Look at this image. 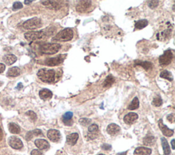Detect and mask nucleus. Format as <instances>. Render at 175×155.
<instances>
[{"label":"nucleus","mask_w":175,"mask_h":155,"mask_svg":"<svg viewBox=\"0 0 175 155\" xmlns=\"http://www.w3.org/2000/svg\"><path fill=\"white\" fill-rule=\"evenodd\" d=\"M160 77L163 78V79H166L167 80H168L169 81H172L173 79H174V77H173L172 73L166 70H165L164 71L161 72Z\"/></svg>","instance_id":"27"},{"label":"nucleus","mask_w":175,"mask_h":155,"mask_svg":"<svg viewBox=\"0 0 175 155\" xmlns=\"http://www.w3.org/2000/svg\"><path fill=\"white\" fill-rule=\"evenodd\" d=\"M139 103L138 98L135 97L133 99V101H131L130 105L128 106V109H129V110H135V109H136L139 107Z\"/></svg>","instance_id":"28"},{"label":"nucleus","mask_w":175,"mask_h":155,"mask_svg":"<svg viewBox=\"0 0 175 155\" xmlns=\"http://www.w3.org/2000/svg\"><path fill=\"white\" fill-rule=\"evenodd\" d=\"M17 57L13 54H7L3 56V62L9 66L12 65V64L15 63L16 61H17Z\"/></svg>","instance_id":"21"},{"label":"nucleus","mask_w":175,"mask_h":155,"mask_svg":"<svg viewBox=\"0 0 175 155\" xmlns=\"http://www.w3.org/2000/svg\"><path fill=\"white\" fill-rule=\"evenodd\" d=\"M159 3L160 1H148V6L149 8H151V9H155L159 6Z\"/></svg>","instance_id":"35"},{"label":"nucleus","mask_w":175,"mask_h":155,"mask_svg":"<svg viewBox=\"0 0 175 155\" xmlns=\"http://www.w3.org/2000/svg\"><path fill=\"white\" fill-rule=\"evenodd\" d=\"M101 148L103 150H111L112 149V146H110V145L109 144H104L102 145Z\"/></svg>","instance_id":"39"},{"label":"nucleus","mask_w":175,"mask_h":155,"mask_svg":"<svg viewBox=\"0 0 175 155\" xmlns=\"http://www.w3.org/2000/svg\"><path fill=\"white\" fill-rule=\"evenodd\" d=\"M161 141H162V144L163 149H164V154L165 155H170V153H171L170 148V146H169V144L168 143V141H167L166 139L164 138V137H162Z\"/></svg>","instance_id":"25"},{"label":"nucleus","mask_w":175,"mask_h":155,"mask_svg":"<svg viewBox=\"0 0 175 155\" xmlns=\"http://www.w3.org/2000/svg\"><path fill=\"white\" fill-rule=\"evenodd\" d=\"M31 155H43V152L39 150H33L31 152Z\"/></svg>","instance_id":"38"},{"label":"nucleus","mask_w":175,"mask_h":155,"mask_svg":"<svg viewBox=\"0 0 175 155\" xmlns=\"http://www.w3.org/2000/svg\"><path fill=\"white\" fill-rule=\"evenodd\" d=\"M73 115L71 111H68L64 113L62 116V122L66 126H72L73 124V120L72 117Z\"/></svg>","instance_id":"15"},{"label":"nucleus","mask_w":175,"mask_h":155,"mask_svg":"<svg viewBox=\"0 0 175 155\" xmlns=\"http://www.w3.org/2000/svg\"><path fill=\"white\" fill-rule=\"evenodd\" d=\"M136 64L137 65L142 66V67L144 68L146 70H148L153 68L152 63H151V62H146V61H145V62H140V61H137Z\"/></svg>","instance_id":"31"},{"label":"nucleus","mask_w":175,"mask_h":155,"mask_svg":"<svg viewBox=\"0 0 175 155\" xmlns=\"http://www.w3.org/2000/svg\"><path fill=\"white\" fill-rule=\"evenodd\" d=\"M9 146L15 150H20L23 148V144L22 141L19 137L16 136H12L8 139Z\"/></svg>","instance_id":"8"},{"label":"nucleus","mask_w":175,"mask_h":155,"mask_svg":"<svg viewBox=\"0 0 175 155\" xmlns=\"http://www.w3.org/2000/svg\"><path fill=\"white\" fill-rule=\"evenodd\" d=\"M20 72L21 71L19 68L15 66V67L9 68V70L7 72V75L10 77H16V76H18L20 74Z\"/></svg>","instance_id":"23"},{"label":"nucleus","mask_w":175,"mask_h":155,"mask_svg":"<svg viewBox=\"0 0 175 155\" xmlns=\"http://www.w3.org/2000/svg\"><path fill=\"white\" fill-rule=\"evenodd\" d=\"M171 144H172V147L173 150H174L175 147H174V139H172V142H171Z\"/></svg>","instance_id":"43"},{"label":"nucleus","mask_w":175,"mask_h":155,"mask_svg":"<svg viewBox=\"0 0 175 155\" xmlns=\"http://www.w3.org/2000/svg\"><path fill=\"white\" fill-rule=\"evenodd\" d=\"M99 155H105V154H99Z\"/></svg>","instance_id":"46"},{"label":"nucleus","mask_w":175,"mask_h":155,"mask_svg":"<svg viewBox=\"0 0 175 155\" xmlns=\"http://www.w3.org/2000/svg\"><path fill=\"white\" fill-rule=\"evenodd\" d=\"M23 26L25 29H35L42 26V21L40 19L34 17L25 21Z\"/></svg>","instance_id":"4"},{"label":"nucleus","mask_w":175,"mask_h":155,"mask_svg":"<svg viewBox=\"0 0 175 155\" xmlns=\"http://www.w3.org/2000/svg\"><path fill=\"white\" fill-rule=\"evenodd\" d=\"M23 87V86L22 83H19L18 85H17V88H16V89H17L18 90H20L22 89Z\"/></svg>","instance_id":"42"},{"label":"nucleus","mask_w":175,"mask_h":155,"mask_svg":"<svg viewBox=\"0 0 175 155\" xmlns=\"http://www.w3.org/2000/svg\"><path fill=\"white\" fill-rule=\"evenodd\" d=\"M148 24L149 22L146 19H142V20H139L135 22V27L137 29H142L144 28L145 27H146Z\"/></svg>","instance_id":"26"},{"label":"nucleus","mask_w":175,"mask_h":155,"mask_svg":"<svg viewBox=\"0 0 175 155\" xmlns=\"http://www.w3.org/2000/svg\"><path fill=\"white\" fill-rule=\"evenodd\" d=\"M3 155H6V154H3Z\"/></svg>","instance_id":"47"},{"label":"nucleus","mask_w":175,"mask_h":155,"mask_svg":"<svg viewBox=\"0 0 175 155\" xmlns=\"http://www.w3.org/2000/svg\"><path fill=\"white\" fill-rule=\"evenodd\" d=\"M47 34L44 30L38 31V32H28L24 34L25 38L28 41H34L39 40L46 36Z\"/></svg>","instance_id":"5"},{"label":"nucleus","mask_w":175,"mask_h":155,"mask_svg":"<svg viewBox=\"0 0 175 155\" xmlns=\"http://www.w3.org/2000/svg\"><path fill=\"white\" fill-rule=\"evenodd\" d=\"M138 118V115L135 113H129L124 117V122L127 124L134 123Z\"/></svg>","instance_id":"16"},{"label":"nucleus","mask_w":175,"mask_h":155,"mask_svg":"<svg viewBox=\"0 0 175 155\" xmlns=\"http://www.w3.org/2000/svg\"><path fill=\"white\" fill-rule=\"evenodd\" d=\"M37 76L43 82L51 83H53L56 79V71L53 69L42 68L37 72Z\"/></svg>","instance_id":"1"},{"label":"nucleus","mask_w":175,"mask_h":155,"mask_svg":"<svg viewBox=\"0 0 175 155\" xmlns=\"http://www.w3.org/2000/svg\"><path fill=\"white\" fill-rule=\"evenodd\" d=\"M47 137L53 142H58L60 141L61 135L59 131L56 129H50L47 132Z\"/></svg>","instance_id":"10"},{"label":"nucleus","mask_w":175,"mask_h":155,"mask_svg":"<svg viewBox=\"0 0 175 155\" xmlns=\"http://www.w3.org/2000/svg\"><path fill=\"white\" fill-rule=\"evenodd\" d=\"M8 129L10 132L13 134H19L21 132V129L19 125L14 122L9 123Z\"/></svg>","instance_id":"24"},{"label":"nucleus","mask_w":175,"mask_h":155,"mask_svg":"<svg viewBox=\"0 0 175 155\" xmlns=\"http://www.w3.org/2000/svg\"><path fill=\"white\" fill-rule=\"evenodd\" d=\"M27 116H29V117H30V119L32 120L33 122L36 121V119H37V115L36 113H35V112H34L33 111H27L26 113H25Z\"/></svg>","instance_id":"34"},{"label":"nucleus","mask_w":175,"mask_h":155,"mask_svg":"<svg viewBox=\"0 0 175 155\" xmlns=\"http://www.w3.org/2000/svg\"><path fill=\"white\" fill-rule=\"evenodd\" d=\"M76 6L77 11L79 13H84L91 6V1H81Z\"/></svg>","instance_id":"12"},{"label":"nucleus","mask_w":175,"mask_h":155,"mask_svg":"<svg viewBox=\"0 0 175 155\" xmlns=\"http://www.w3.org/2000/svg\"><path fill=\"white\" fill-rule=\"evenodd\" d=\"M91 120L90 119H88V118H86V117H84V118H81L79 119V122L80 124H82V126H84V127H86L88 126L89 124H90V122H91Z\"/></svg>","instance_id":"33"},{"label":"nucleus","mask_w":175,"mask_h":155,"mask_svg":"<svg viewBox=\"0 0 175 155\" xmlns=\"http://www.w3.org/2000/svg\"><path fill=\"white\" fill-rule=\"evenodd\" d=\"M65 57H66L65 55H60V56H58L57 57H56V58H47V60H45V63L46 65L49 66H58L61 63H62L64 58H65Z\"/></svg>","instance_id":"7"},{"label":"nucleus","mask_w":175,"mask_h":155,"mask_svg":"<svg viewBox=\"0 0 175 155\" xmlns=\"http://www.w3.org/2000/svg\"><path fill=\"white\" fill-rule=\"evenodd\" d=\"M32 1H31H31H27V0H25V1H24V3H25V4H29V3L32 2Z\"/></svg>","instance_id":"44"},{"label":"nucleus","mask_w":175,"mask_h":155,"mask_svg":"<svg viewBox=\"0 0 175 155\" xmlns=\"http://www.w3.org/2000/svg\"><path fill=\"white\" fill-rule=\"evenodd\" d=\"M4 143V133H3L2 127L1 124V120H0V146Z\"/></svg>","instance_id":"36"},{"label":"nucleus","mask_w":175,"mask_h":155,"mask_svg":"<svg viewBox=\"0 0 175 155\" xmlns=\"http://www.w3.org/2000/svg\"><path fill=\"white\" fill-rule=\"evenodd\" d=\"M38 135H43L42 131L40 129H35L34 131H29L27 133L26 136H25V139L27 141H29L33 138V137L38 136Z\"/></svg>","instance_id":"22"},{"label":"nucleus","mask_w":175,"mask_h":155,"mask_svg":"<svg viewBox=\"0 0 175 155\" xmlns=\"http://www.w3.org/2000/svg\"><path fill=\"white\" fill-rule=\"evenodd\" d=\"M23 8V4L19 1H16V2L14 3V4L13 6V10H17L21 9Z\"/></svg>","instance_id":"37"},{"label":"nucleus","mask_w":175,"mask_h":155,"mask_svg":"<svg viewBox=\"0 0 175 155\" xmlns=\"http://www.w3.org/2000/svg\"><path fill=\"white\" fill-rule=\"evenodd\" d=\"M162 99L160 97H155L152 102V105L155 106V107H160L162 105Z\"/></svg>","instance_id":"32"},{"label":"nucleus","mask_w":175,"mask_h":155,"mask_svg":"<svg viewBox=\"0 0 175 155\" xmlns=\"http://www.w3.org/2000/svg\"><path fill=\"white\" fill-rule=\"evenodd\" d=\"M99 136V127L96 124H91L88 127V137L90 139H96Z\"/></svg>","instance_id":"9"},{"label":"nucleus","mask_w":175,"mask_h":155,"mask_svg":"<svg viewBox=\"0 0 175 155\" xmlns=\"http://www.w3.org/2000/svg\"><path fill=\"white\" fill-rule=\"evenodd\" d=\"M121 131V127L116 124H110L107 127V132L111 135H116L119 134Z\"/></svg>","instance_id":"13"},{"label":"nucleus","mask_w":175,"mask_h":155,"mask_svg":"<svg viewBox=\"0 0 175 155\" xmlns=\"http://www.w3.org/2000/svg\"><path fill=\"white\" fill-rule=\"evenodd\" d=\"M53 94L51 90L48 89H43L39 92V97L41 99L47 100L52 97Z\"/></svg>","instance_id":"20"},{"label":"nucleus","mask_w":175,"mask_h":155,"mask_svg":"<svg viewBox=\"0 0 175 155\" xmlns=\"http://www.w3.org/2000/svg\"><path fill=\"white\" fill-rule=\"evenodd\" d=\"M152 152L151 149L145 147H138L134 151V155H150Z\"/></svg>","instance_id":"18"},{"label":"nucleus","mask_w":175,"mask_h":155,"mask_svg":"<svg viewBox=\"0 0 175 155\" xmlns=\"http://www.w3.org/2000/svg\"><path fill=\"white\" fill-rule=\"evenodd\" d=\"M6 69V66L4 64L0 63V73H2Z\"/></svg>","instance_id":"41"},{"label":"nucleus","mask_w":175,"mask_h":155,"mask_svg":"<svg viewBox=\"0 0 175 155\" xmlns=\"http://www.w3.org/2000/svg\"><path fill=\"white\" fill-rule=\"evenodd\" d=\"M41 3H43V5L46 6L47 7L50 8L51 9H56L58 10L61 8L60 3H58V1H41Z\"/></svg>","instance_id":"19"},{"label":"nucleus","mask_w":175,"mask_h":155,"mask_svg":"<svg viewBox=\"0 0 175 155\" xmlns=\"http://www.w3.org/2000/svg\"><path fill=\"white\" fill-rule=\"evenodd\" d=\"M173 58V54L172 51L168 49L165 51L164 54L160 57L159 58V62L161 66H167L169 64H170V62H172V60Z\"/></svg>","instance_id":"6"},{"label":"nucleus","mask_w":175,"mask_h":155,"mask_svg":"<svg viewBox=\"0 0 175 155\" xmlns=\"http://www.w3.org/2000/svg\"><path fill=\"white\" fill-rule=\"evenodd\" d=\"M61 45L58 43H46L40 47V51L42 54L53 55L56 54L60 49Z\"/></svg>","instance_id":"2"},{"label":"nucleus","mask_w":175,"mask_h":155,"mask_svg":"<svg viewBox=\"0 0 175 155\" xmlns=\"http://www.w3.org/2000/svg\"><path fill=\"white\" fill-rule=\"evenodd\" d=\"M116 155H127V152H121V153H119Z\"/></svg>","instance_id":"45"},{"label":"nucleus","mask_w":175,"mask_h":155,"mask_svg":"<svg viewBox=\"0 0 175 155\" xmlns=\"http://www.w3.org/2000/svg\"><path fill=\"white\" fill-rule=\"evenodd\" d=\"M36 146L40 150H46L50 148V144L47 140L43 139H36L34 142Z\"/></svg>","instance_id":"14"},{"label":"nucleus","mask_w":175,"mask_h":155,"mask_svg":"<svg viewBox=\"0 0 175 155\" xmlns=\"http://www.w3.org/2000/svg\"><path fill=\"white\" fill-rule=\"evenodd\" d=\"M144 145L146 146H153L155 143V137L152 135H147L143 140Z\"/></svg>","instance_id":"30"},{"label":"nucleus","mask_w":175,"mask_h":155,"mask_svg":"<svg viewBox=\"0 0 175 155\" xmlns=\"http://www.w3.org/2000/svg\"><path fill=\"white\" fill-rule=\"evenodd\" d=\"M79 139V135L78 133H74L72 134H70L67 135L66 137V143L70 146H75L77 144Z\"/></svg>","instance_id":"17"},{"label":"nucleus","mask_w":175,"mask_h":155,"mask_svg":"<svg viewBox=\"0 0 175 155\" xmlns=\"http://www.w3.org/2000/svg\"><path fill=\"white\" fill-rule=\"evenodd\" d=\"M158 124H159V127H160V130L162 131V133L165 135V136L171 137V136H172L173 134H174V130L168 128V127L163 123L162 119H160V120H159Z\"/></svg>","instance_id":"11"},{"label":"nucleus","mask_w":175,"mask_h":155,"mask_svg":"<svg viewBox=\"0 0 175 155\" xmlns=\"http://www.w3.org/2000/svg\"><path fill=\"white\" fill-rule=\"evenodd\" d=\"M73 38V32L72 29L65 28L63 30L60 31L56 34V36L53 38V40L56 41H62V42H66L72 40Z\"/></svg>","instance_id":"3"},{"label":"nucleus","mask_w":175,"mask_h":155,"mask_svg":"<svg viewBox=\"0 0 175 155\" xmlns=\"http://www.w3.org/2000/svg\"><path fill=\"white\" fill-rule=\"evenodd\" d=\"M115 81V79L114 77L112 75V74H109V75H108L107 77H106V79L105 81L103 82V87H107V86H110L111 85H112V84L114 83Z\"/></svg>","instance_id":"29"},{"label":"nucleus","mask_w":175,"mask_h":155,"mask_svg":"<svg viewBox=\"0 0 175 155\" xmlns=\"http://www.w3.org/2000/svg\"><path fill=\"white\" fill-rule=\"evenodd\" d=\"M167 119L168 121H170V122L173 123L174 122V114H170L167 116Z\"/></svg>","instance_id":"40"}]
</instances>
